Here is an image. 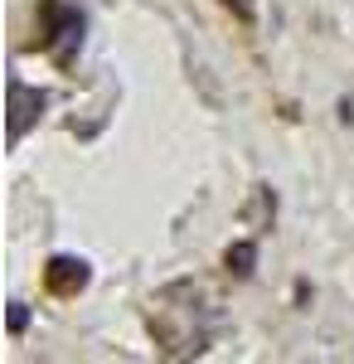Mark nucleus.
<instances>
[{
  "instance_id": "f03ea898",
  "label": "nucleus",
  "mask_w": 354,
  "mask_h": 364,
  "mask_svg": "<svg viewBox=\"0 0 354 364\" xmlns=\"http://www.w3.org/2000/svg\"><path fill=\"white\" fill-rule=\"evenodd\" d=\"M228 262H238L233 272H252V248H247V243H238V248L228 252Z\"/></svg>"
},
{
  "instance_id": "f257e3e1",
  "label": "nucleus",
  "mask_w": 354,
  "mask_h": 364,
  "mask_svg": "<svg viewBox=\"0 0 354 364\" xmlns=\"http://www.w3.org/2000/svg\"><path fill=\"white\" fill-rule=\"evenodd\" d=\"M49 282H54L58 291H68V287H82L87 282V267L73 262V257H54V267H49Z\"/></svg>"
}]
</instances>
